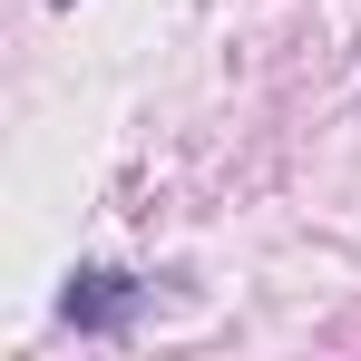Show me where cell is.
<instances>
[{
  "label": "cell",
  "instance_id": "obj_1",
  "mask_svg": "<svg viewBox=\"0 0 361 361\" xmlns=\"http://www.w3.org/2000/svg\"><path fill=\"white\" fill-rule=\"evenodd\" d=\"M127 312H137V283H127V274H78V283H68V322H78V332H118Z\"/></svg>",
  "mask_w": 361,
  "mask_h": 361
}]
</instances>
